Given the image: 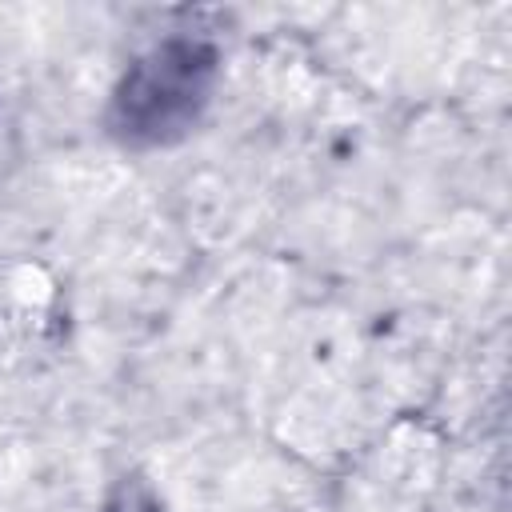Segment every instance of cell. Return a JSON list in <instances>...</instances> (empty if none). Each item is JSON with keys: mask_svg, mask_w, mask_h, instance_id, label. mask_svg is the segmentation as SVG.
Returning <instances> with one entry per match:
<instances>
[{"mask_svg": "<svg viewBox=\"0 0 512 512\" xmlns=\"http://www.w3.org/2000/svg\"><path fill=\"white\" fill-rule=\"evenodd\" d=\"M216 84V48L172 36L148 48L116 84L108 128L136 148L180 140L204 112Z\"/></svg>", "mask_w": 512, "mask_h": 512, "instance_id": "6da1fadb", "label": "cell"}, {"mask_svg": "<svg viewBox=\"0 0 512 512\" xmlns=\"http://www.w3.org/2000/svg\"><path fill=\"white\" fill-rule=\"evenodd\" d=\"M104 512H164V508H160V500L152 496L148 484H140V480H120V488L108 496Z\"/></svg>", "mask_w": 512, "mask_h": 512, "instance_id": "7a4b0ae2", "label": "cell"}]
</instances>
